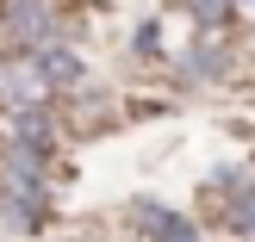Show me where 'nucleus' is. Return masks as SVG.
<instances>
[{
	"mask_svg": "<svg viewBox=\"0 0 255 242\" xmlns=\"http://www.w3.org/2000/svg\"><path fill=\"white\" fill-rule=\"evenodd\" d=\"M193 19H206V25L224 19V0H193Z\"/></svg>",
	"mask_w": 255,
	"mask_h": 242,
	"instance_id": "nucleus-3",
	"label": "nucleus"
},
{
	"mask_svg": "<svg viewBox=\"0 0 255 242\" xmlns=\"http://www.w3.org/2000/svg\"><path fill=\"white\" fill-rule=\"evenodd\" d=\"M12 31H19L25 44H31V37H44V12H37V6H12Z\"/></svg>",
	"mask_w": 255,
	"mask_h": 242,
	"instance_id": "nucleus-2",
	"label": "nucleus"
},
{
	"mask_svg": "<svg viewBox=\"0 0 255 242\" xmlns=\"http://www.w3.org/2000/svg\"><path fill=\"white\" fill-rule=\"evenodd\" d=\"M137 224H143V236H156V242H193V224H181L168 205H137Z\"/></svg>",
	"mask_w": 255,
	"mask_h": 242,
	"instance_id": "nucleus-1",
	"label": "nucleus"
},
{
	"mask_svg": "<svg viewBox=\"0 0 255 242\" xmlns=\"http://www.w3.org/2000/svg\"><path fill=\"white\" fill-rule=\"evenodd\" d=\"M0 12H6V0H0Z\"/></svg>",
	"mask_w": 255,
	"mask_h": 242,
	"instance_id": "nucleus-4",
	"label": "nucleus"
}]
</instances>
